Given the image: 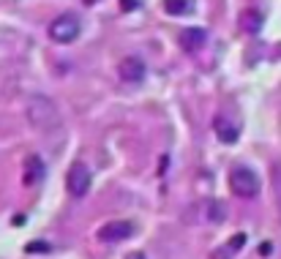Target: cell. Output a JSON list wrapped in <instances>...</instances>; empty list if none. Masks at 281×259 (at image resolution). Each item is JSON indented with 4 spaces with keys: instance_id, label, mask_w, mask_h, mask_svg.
Segmentation results:
<instances>
[{
    "instance_id": "obj_17",
    "label": "cell",
    "mask_w": 281,
    "mask_h": 259,
    "mask_svg": "<svg viewBox=\"0 0 281 259\" xmlns=\"http://www.w3.org/2000/svg\"><path fill=\"white\" fill-rule=\"evenodd\" d=\"M120 6H123L126 11H134V9H137V6H139V3H137V0H120Z\"/></svg>"
},
{
    "instance_id": "obj_7",
    "label": "cell",
    "mask_w": 281,
    "mask_h": 259,
    "mask_svg": "<svg viewBox=\"0 0 281 259\" xmlns=\"http://www.w3.org/2000/svg\"><path fill=\"white\" fill-rule=\"evenodd\" d=\"M213 128H216L218 137H221V142H235L238 134H240V125L232 123L227 115H218L216 120H213Z\"/></svg>"
},
{
    "instance_id": "obj_8",
    "label": "cell",
    "mask_w": 281,
    "mask_h": 259,
    "mask_svg": "<svg viewBox=\"0 0 281 259\" xmlns=\"http://www.w3.org/2000/svg\"><path fill=\"white\" fill-rule=\"evenodd\" d=\"M44 161H41V156H30L28 158V164H25V185H38L44 180Z\"/></svg>"
},
{
    "instance_id": "obj_15",
    "label": "cell",
    "mask_w": 281,
    "mask_h": 259,
    "mask_svg": "<svg viewBox=\"0 0 281 259\" xmlns=\"http://www.w3.org/2000/svg\"><path fill=\"white\" fill-rule=\"evenodd\" d=\"M227 245H230V248H232V251H235V254H238V251H240V248H243V245H246V235H235V237H232V240L227 243Z\"/></svg>"
},
{
    "instance_id": "obj_12",
    "label": "cell",
    "mask_w": 281,
    "mask_h": 259,
    "mask_svg": "<svg viewBox=\"0 0 281 259\" xmlns=\"http://www.w3.org/2000/svg\"><path fill=\"white\" fill-rule=\"evenodd\" d=\"M207 218H210L213 224L224 221V218H227V210H224V205H221V202H210V205H207Z\"/></svg>"
},
{
    "instance_id": "obj_14",
    "label": "cell",
    "mask_w": 281,
    "mask_h": 259,
    "mask_svg": "<svg viewBox=\"0 0 281 259\" xmlns=\"http://www.w3.org/2000/svg\"><path fill=\"white\" fill-rule=\"evenodd\" d=\"M232 254H235V251H232L230 245H221L218 251H213V256H210V259H232Z\"/></svg>"
},
{
    "instance_id": "obj_1",
    "label": "cell",
    "mask_w": 281,
    "mask_h": 259,
    "mask_svg": "<svg viewBox=\"0 0 281 259\" xmlns=\"http://www.w3.org/2000/svg\"><path fill=\"white\" fill-rule=\"evenodd\" d=\"M28 117H30V123L36 125V128H55V125L60 123V115H58L55 104H52L49 98H44V96L30 98Z\"/></svg>"
},
{
    "instance_id": "obj_11",
    "label": "cell",
    "mask_w": 281,
    "mask_h": 259,
    "mask_svg": "<svg viewBox=\"0 0 281 259\" xmlns=\"http://www.w3.org/2000/svg\"><path fill=\"white\" fill-rule=\"evenodd\" d=\"M243 28L249 30V33H257L259 28H262V14H259L257 9H249L243 14Z\"/></svg>"
},
{
    "instance_id": "obj_6",
    "label": "cell",
    "mask_w": 281,
    "mask_h": 259,
    "mask_svg": "<svg viewBox=\"0 0 281 259\" xmlns=\"http://www.w3.org/2000/svg\"><path fill=\"white\" fill-rule=\"evenodd\" d=\"M145 71H148V69H145V60H142V57H137V55L123 57L120 66H118V74H120L123 82H142Z\"/></svg>"
},
{
    "instance_id": "obj_10",
    "label": "cell",
    "mask_w": 281,
    "mask_h": 259,
    "mask_svg": "<svg viewBox=\"0 0 281 259\" xmlns=\"http://www.w3.org/2000/svg\"><path fill=\"white\" fill-rule=\"evenodd\" d=\"M164 9L170 17H180V14H191L194 0H164Z\"/></svg>"
},
{
    "instance_id": "obj_16",
    "label": "cell",
    "mask_w": 281,
    "mask_h": 259,
    "mask_svg": "<svg viewBox=\"0 0 281 259\" xmlns=\"http://www.w3.org/2000/svg\"><path fill=\"white\" fill-rule=\"evenodd\" d=\"M273 180H276V194H278V199H281V164H276V167H273Z\"/></svg>"
},
{
    "instance_id": "obj_2",
    "label": "cell",
    "mask_w": 281,
    "mask_h": 259,
    "mask_svg": "<svg viewBox=\"0 0 281 259\" xmlns=\"http://www.w3.org/2000/svg\"><path fill=\"white\" fill-rule=\"evenodd\" d=\"M230 188L240 199H254L259 194V177L249 167H235L230 172Z\"/></svg>"
},
{
    "instance_id": "obj_13",
    "label": "cell",
    "mask_w": 281,
    "mask_h": 259,
    "mask_svg": "<svg viewBox=\"0 0 281 259\" xmlns=\"http://www.w3.org/2000/svg\"><path fill=\"white\" fill-rule=\"evenodd\" d=\"M25 251H28V254H49L52 245H49V243H44V240H33V243L25 245Z\"/></svg>"
},
{
    "instance_id": "obj_5",
    "label": "cell",
    "mask_w": 281,
    "mask_h": 259,
    "mask_svg": "<svg viewBox=\"0 0 281 259\" xmlns=\"http://www.w3.org/2000/svg\"><path fill=\"white\" fill-rule=\"evenodd\" d=\"M131 235H134V224L131 221H109V224H104V227L96 232V237L101 243H120V240H129Z\"/></svg>"
},
{
    "instance_id": "obj_18",
    "label": "cell",
    "mask_w": 281,
    "mask_h": 259,
    "mask_svg": "<svg viewBox=\"0 0 281 259\" xmlns=\"http://www.w3.org/2000/svg\"><path fill=\"white\" fill-rule=\"evenodd\" d=\"M259 254H262V256H270L273 254V245L270 243H262V245H259Z\"/></svg>"
},
{
    "instance_id": "obj_9",
    "label": "cell",
    "mask_w": 281,
    "mask_h": 259,
    "mask_svg": "<svg viewBox=\"0 0 281 259\" xmlns=\"http://www.w3.org/2000/svg\"><path fill=\"white\" fill-rule=\"evenodd\" d=\"M205 41H207V33L202 28H189V30H183V36H180V44H183L189 52L202 49Z\"/></svg>"
},
{
    "instance_id": "obj_3",
    "label": "cell",
    "mask_w": 281,
    "mask_h": 259,
    "mask_svg": "<svg viewBox=\"0 0 281 259\" xmlns=\"http://www.w3.org/2000/svg\"><path fill=\"white\" fill-rule=\"evenodd\" d=\"M79 36V19L74 14H60L49 22V38L58 44H71Z\"/></svg>"
},
{
    "instance_id": "obj_19",
    "label": "cell",
    "mask_w": 281,
    "mask_h": 259,
    "mask_svg": "<svg viewBox=\"0 0 281 259\" xmlns=\"http://www.w3.org/2000/svg\"><path fill=\"white\" fill-rule=\"evenodd\" d=\"M126 259H148V256H145V254H142V251H134V254H129V256H126Z\"/></svg>"
},
{
    "instance_id": "obj_4",
    "label": "cell",
    "mask_w": 281,
    "mask_h": 259,
    "mask_svg": "<svg viewBox=\"0 0 281 259\" xmlns=\"http://www.w3.org/2000/svg\"><path fill=\"white\" fill-rule=\"evenodd\" d=\"M66 188H69L71 197H85L90 188V169L85 167L82 161H74L66 175Z\"/></svg>"
}]
</instances>
